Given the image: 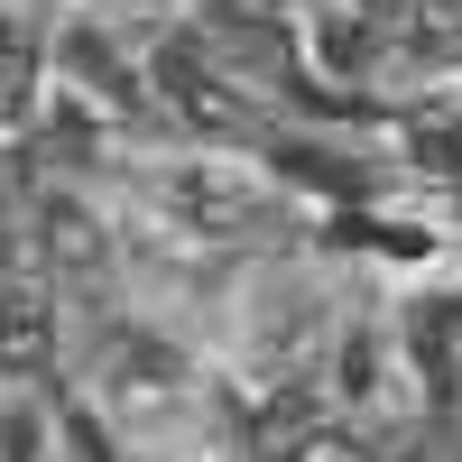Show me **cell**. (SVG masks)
I'll use <instances>...</instances> for the list:
<instances>
[{
  "label": "cell",
  "instance_id": "obj_7",
  "mask_svg": "<svg viewBox=\"0 0 462 462\" xmlns=\"http://www.w3.org/2000/svg\"><path fill=\"white\" fill-rule=\"evenodd\" d=\"M65 84L84 93V102H102V111H130L139 102V84L121 74V47H111L102 28H74L65 37Z\"/></svg>",
  "mask_w": 462,
  "mask_h": 462
},
{
  "label": "cell",
  "instance_id": "obj_12",
  "mask_svg": "<svg viewBox=\"0 0 462 462\" xmlns=\"http://www.w3.org/2000/svg\"><path fill=\"white\" fill-rule=\"evenodd\" d=\"M37 435H47V416H37V407H10V416H0V453H47Z\"/></svg>",
  "mask_w": 462,
  "mask_h": 462
},
{
  "label": "cell",
  "instance_id": "obj_2",
  "mask_svg": "<svg viewBox=\"0 0 462 462\" xmlns=\"http://www.w3.org/2000/svg\"><path fill=\"white\" fill-rule=\"evenodd\" d=\"M185 389V352L158 333H111V352H102V398L130 416V426H158V416L176 407Z\"/></svg>",
  "mask_w": 462,
  "mask_h": 462
},
{
  "label": "cell",
  "instance_id": "obj_4",
  "mask_svg": "<svg viewBox=\"0 0 462 462\" xmlns=\"http://www.w3.org/2000/svg\"><path fill=\"white\" fill-rule=\"evenodd\" d=\"M231 435H241V453H315V379L278 370L268 389L231 398Z\"/></svg>",
  "mask_w": 462,
  "mask_h": 462
},
{
  "label": "cell",
  "instance_id": "obj_1",
  "mask_svg": "<svg viewBox=\"0 0 462 462\" xmlns=\"http://www.w3.org/2000/svg\"><path fill=\"white\" fill-rule=\"evenodd\" d=\"M148 74H158V93H167V111H176L185 130H204V139H250V130H259L250 84H241L213 47H195V37H167Z\"/></svg>",
  "mask_w": 462,
  "mask_h": 462
},
{
  "label": "cell",
  "instance_id": "obj_5",
  "mask_svg": "<svg viewBox=\"0 0 462 462\" xmlns=\"http://www.w3.org/2000/svg\"><path fill=\"white\" fill-rule=\"evenodd\" d=\"M37 250H47V268H56L74 296H93V287L111 278V241H102L93 204H74V195H47V204H37Z\"/></svg>",
  "mask_w": 462,
  "mask_h": 462
},
{
  "label": "cell",
  "instance_id": "obj_10",
  "mask_svg": "<svg viewBox=\"0 0 462 462\" xmlns=\"http://www.w3.org/2000/svg\"><path fill=\"white\" fill-rule=\"evenodd\" d=\"M416 158L462 185V111H426V121H416Z\"/></svg>",
  "mask_w": 462,
  "mask_h": 462
},
{
  "label": "cell",
  "instance_id": "obj_11",
  "mask_svg": "<svg viewBox=\"0 0 462 462\" xmlns=\"http://www.w3.org/2000/svg\"><path fill=\"white\" fill-rule=\"evenodd\" d=\"M370 389H379V342L352 333V342H342V398H370Z\"/></svg>",
  "mask_w": 462,
  "mask_h": 462
},
{
  "label": "cell",
  "instance_id": "obj_8",
  "mask_svg": "<svg viewBox=\"0 0 462 462\" xmlns=\"http://www.w3.org/2000/svg\"><path fill=\"white\" fill-rule=\"evenodd\" d=\"M407 342H416V370L435 379V398H453V370H462V296H435V305H416Z\"/></svg>",
  "mask_w": 462,
  "mask_h": 462
},
{
  "label": "cell",
  "instance_id": "obj_14",
  "mask_svg": "<svg viewBox=\"0 0 462 462\" xmlns=\"http://www.w3.org/2000/svg\"><path fill=\"white\" fill-rule=\"evenodd\" d=\"M213 10H268V0H213Z\"/></svg>",
  "mask_w": 462,
  "mask_h": 462
},
{
  "label": "cell",
  "instance_id": "obj_6",
  "mask_svg": "<svg viewBox=\"0 0 462 462\" xmlns=\"http://www.w3.org/2000/svg\"><path fill=\"white\" fill-rule=\"evenodd\" d=\"M47 361H56V296H47V278L10 268V278H0V370L37 379Z\"/></svg>",
  "mask_w": 462,
  "mask_h": 462
},
{
  "label": "cell",
  "instance_id": "obj_9",
  "mask_svg": "<svg viewBox=\"0 0 462 462\" xmlns=\"http://www.w3.org/2000/svg\"><path fill=\"white\" fill-rule=\"evenodd\" d=\"M28 93H37V47H28V19L0 0V130H19Z\"/></svg>",
  "mask_w": 462,
  "mask_h": 462
},
{
  "label": "cell",
  "instance_id": "obj_3",
  "mask_svg": "<svg viewBox=\"0 0 462 462\" xmlns=\"http://www.w3.org/2000/svg\"><path fill=\"white\" fill-rule=\"evenodd\" d=\"M167 213L195 222L204 241H241V231L278 222V204H268L259 185H241L231 167H176V176H167Z\"/></svg>",
  "mask_w": 462,
  "mask_h": 462
},
{
  "label": "cell",
  "instance_id": "obj_13",
  "mask_svg": "<svg viewBox=\"0 0 462 462\" xmlns=\"http://www.w3.org/2000/svg\"><path fill=\"white\" fill-rule=\"evenodd\" d=\"M444 444H453V453H462V389H453V398H444Z\"/></svg>",
  "mask_w": 462,
  "mask_h": 462
}]
</instances>
